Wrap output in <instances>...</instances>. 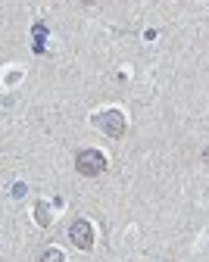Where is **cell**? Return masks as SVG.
<instances>
[{"label":"cell","instance_id":"cell-1","mask_svg":"<svg viewBox=\"0 0 209 262\" xmlns=\"http://www.w3.org/2000/svg\"><path fill=\"white\" fill-rule=\"evenodd\" d=\"M75 169L85 178H97V175L107 172V156H103L100 150H78L75 153Z\"/></svg>","mask_w":209,"mask_h":262},{"label":"cell","instance_id":"cell-6","mask_svg":"<svg viewBox=\"0 0 209 262\" xmlns=\"http://www.w3.org/2000/svg\"><path fill=\"white\" fill-rule=\"evenodd\" d=\"M203 162H206V166H209V147L203 150Z\"/></svg>","mask_w":209,"mask_h":262},{"label":"cell","instance_id":"cell-4","mask_svg":"<svg viewBox=\"0 0 209 262\" xmlns=\"http://www.w3.org/2000/svg\"><path fill=\"white\" fill-rule=\"evenodd\" d=\"M34 215H38V225H41V228H47V225L53 222V215H50V206H47V203H38V206H34Z\"/></svg>","mask_w":209,"mask_h":262},{"label":"cell","instance_id":"cell-5","mask_svg":"<svg viewBox=\"0 0 209 262\" xmlns=\"http://www.w3.org/2000/svg\"><path fill=\"white\" fill-rule=\"evenodd\" d=\"M38 262H62V253H59V250H44V253L38 256Z\"/></svg>","mask_w":209,"mask_h":262},{"label":"cell","instance_id":"cell-2","mask_svg":"<svg viewBox=\"0 0 209 262\" xmlns=\"http://www.w3.org/2000/svg\"><path fill=\"white\" fill-rule=\"evenodd\" d=\"M94 125H97L100 131H107L110 138H122V135H125V116H122L119 110H107V113L94 116Z\"/></svg>","mask_w":209,"mask_h":262},{"label":"cell","instance_id":"cell-3","mask_svg":"<svg viewBox=\"0 0 209 262\" xmlns=\"http://www.w3.org/2000/svg\"><path fill=\"white\" fill-rule=\"evenodd\" d=\"M69 237H72V244L78 250H91L94 247V228H91V222L75 219L72 225H69Z\"/></svg>","mask_w":209,"mask_h":262}]
</instances>
